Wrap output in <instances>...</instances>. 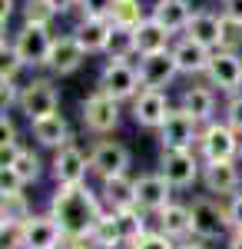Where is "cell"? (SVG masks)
Segmentation results:
<instances>
[{
  "mask_svg": "<svg viewBox=\"0 0 242 249\" xmlns=\"http://www.w3.org/2000/svg\"><path fill=\"white\" fill-rule=\"evenodd\" d=\"M50 216L60 223V230L67 239H86L93 232L96 219L103 216V206L96 199V193L86 183L76 186H60L50 199Z\"/></svg>",
  "mask_w": 242,
  "mask_h": 249,
  "instance_id": "1",
  "label": "cell"
},
{
  "mask_svg": "<svg viewBox=\"0 0 242 249\" xmlns=\"http://www.w3.org/2000/svg\"><path fill=\"white\" fill-rule=\"evenodd\" d=\"M189 216H192V236H196V239H203V243L223 239L225 232L232 230L229 206H223V203H219V199H212V196H199V199H192Z\"/></svg>",
  "mask_w": 242,
  "mask_h": 249,
  "instance_id": "2",
  "label": "cell"
},
{
  "mask_svg": "<svg viewBox=\"0 0 242 249\" xmlns=\"http://www.w3.org/2000/svg\"><path fill=\"white\" fill-rule=\"evenodd\" d=\"M53 40L56 37L50 34V23H23V30L14 40V50L23 60V67H47Z\"/></svg>",
  "mask_w": 242,
  "mask_h": 249,
  "instance_id": "3",
  "label": "cell"
},
{
  "mask_svg": "<svg viewBox=\"0 0 242 249\" xmlns=\"http://www.w3.org/2000/svg\"><path fill=\"white\" fill-rule=\"evenodd\" d=\"M100 90H106L110 96H116L120 103L133 100V96L143 90V80H139V67H133L126 60H106L103 70H100Z\"/></svg>",
  "mask_w": 242,
  "mask_h": 249,
  "instance_id": "4",
  "label": "cell"
},
{
  "mask_svg": "<svg viewBox=\"0 0 242 249\" xmlns=\"http://www.w3.org/2000/svg\"><path fill=\"white\" fill-rule=\"evenodd\" d=\"M80 116H83V126L90 133H113L120 126V100L96 87L93 93L83 100V113Z\"/></svg>",
  "mask_w": 242,
  "mask_h": 249,
  "instance_id": "5",
  "label": "cell"
},
{
  "mask_svg": "<svg viewBox=\"0 0 242 249\" xmlns=\"http://www.w3.org/2000/svg\"><path fill=\"white\" fill-rule=\"evenodd\" d=\"M17 107H20V113L34 123V120H40V116H50V113L60 110V93H56V87L47 77H37V80H30V83L20 90Z\"/></svg>",
  "mask_w": 242,
  "mask_h": 249,
  "instance_id": "6",
  "label": "cell"
},
{
  "mask_svg": "<svg viewBox=\"0 0 242 249\" xmlns=\"http://www.w3.org/2000/svg\"><path fill=\"white\" fill-rule=\"evenodd\" d=\"M156 133H159L163 150H192L199 143V120L179 107V110H169L166 123Z\"/></svg>",
  "mask_w": 242,
  "mask_h": 249,
  "instance_id": "7",
  "label": "cell"
},
{
  "mask_svg": "<svg viewBox=\"0 0 242 249\" xmlns=\"http://www.w3.org/2000/svg\"><path fill=\"white\" fill-rule=\"evenodd\" d=\"M199 153L203 160H236L242 153V140L239 133L229 126V123H209L203 133H199Z\"/></svg>",
  "mask_w": 242,
  "mask_h": 249,
  "instance_id": "8",
  "label": "cell"
},
{
  "mask_svg": "<svg viewBox=\"0 0 242 249\" xmlns=\"http://www.w3.org/2000/svg\"><path fill=\"white\" fill-rule=\"evenodd\" d=\"M159 173L173 183V190H189L196 179H203V163L192 150H163Z\"/></svg>",
  "mask_w": 242,
  "mask_h": 249,
  "instance_id": "9",
  "label": "cell"
},
{
  "mask_svg": "<svg viewBox=\"0 0 242 249\" xmlns=\"http://www.w3.org/2000/svg\"><path fill=\"white\" fill-rule=\"evenodd\" d=\"M206 80H209V87H219L223 93H239V87H242V57L236 53V50H225V47L212 50Z\"/></svg>",
  "mask_w": 242,
  "mask_h": 249,
  "instance_id": "10",
  "label": "cell"
},
{
  "mask_svg": "<svg viewBox=\"0 0 242 249\" xmlns=\"http://www.w3.org/2000/svg\"><path fill=\"white\" fill-rule=\"evenodd\" d=\"M169 96L166 90H149L143 87L139 93L133 96V120H136V126H143V130H159L163 123H166L169 116Z\"/></svg>",
  "mask_w": 242,
  "mask_h": 249,
  "instance_id": "11",
  "label": "cell"
},
{
  "mask_svg": "<svg viewBox=\"0 0 242 249\" xmlns=\"http://www.w3.org/2000/svg\"><path fill=\"white\" fill-rule=\"evenodd\" d=\"M179 77V63L173 50H156V53H139V80L149 90H166Z\"/></svg>",
  "mask_w": 242,
  "mask_h": 249,
  "instance_id": "12",
  "label": "cell"
},
{
  "mask_svg": "<svg viewBox=\"0 0 242 249\" xmlns=\"http://www.w3.org/2000/svg\"><path fill=\"white\" fill-rule=\"evenodd\" d=\"M63 230L53 216H30L23 226H20V243L23 249H60L63 246Z\"/></svg>",
  "mask_w": 242,
  "mask_h": 249,
  "instance_id": "13",
  "label": "cell"
},
{
  "mask_svg": "<svg viewBox=\"0 0 242 249\" xmlns=\"http://www.w3.org/2000/svg\"><path fill=\"white\" fill-rule=\"evenodd\" d=\"M86 173H90V156L80 153L73 143L60 146L53 156V179L56 186H76V183H86Z\"/></svg>",
  "mask_w": 242,
  "mask_h": 249,
  "instance_id": "14",
  "label": "cell"
},
{
  "mask_svg": "<svg viewBox=\"0 0 242 249\" xmlns=\"http://www.w3.org/2000/svg\"><path fill=\"white\" fill-rule=\"evenodd\" d=\"M130 166V150L123 143H113V140H100L90 153V173H96L100 179H110V176H120Z\"/></svg>",
  "mask_w": 242,
  "mask_h": 249,
  "instance_id": "15",
  "label": "cell"
},
{
  "mask_svg": "<svg viewBox=\"0 0 242 249\" xmlns=\"http://www.w3.org/2000/svg\"><path fill=\"white\" fill-rule=\"evenodd\" d=\"M83 60H86V50H83V43L70 34V37H56L53 40V50H50V57H47V70L56 73V77H70L76 73L80 67H83Z\"/></svg>",
  "mask_w": 242,
  "mask_h": 249,
  "instance_id": "16",
  "label": "cell"
},
{
  "mask_svg": "<svg viewBox=\"0 0 242 249\" xmlns=\"http://www.w3.org/2000/svg\"><path fill=\"white\" fill-rule=\"evenodd\" d=\"M173 203V183L163 173H149L136 179V206L143 213H159Z\"/></svg>",
  "mask_w": 242,
  "mask_h": 249,
  "instance_id": "17",
  "label": "cell"
},
{
  "mask_svg": "<svg viewBox=\"0 0 242 249\" xmlns=\"http://www.w3.org/2000/svg\"><path fill=\"white\" fill-rule=\"evenodd\" d=\"M203 186L216 196H232L239 190V170L232 160H203Z\"/></svg>",
  "mask_w": 242,
  "mask_h": 249,
  "instance_id": "18",
  "label": "cell"
},
{
  "mask_svg": "<svg viewBox=\"0 0 242 249\" xmlns=\"http://www.w3.org/2000/svg\"><path fill=\"white\" fill-rule=\"evenodd\" d=\"M173 57L179 63V73H189V77H199L209 70V60H212V50L199 43V40L192 37H183L176 47H173Z\"/></svg>",
  "mask_w": 242,
  "mask_h": 249,
  "instance_id": "19",
  "label": "cell"
},
{
  "mask_svg": "<svg viewBox=\"0 0 242 249\" xmlns=\"http://www.w3.org/2000/svg\"><path fill=\"white\" fill-rule=\"evenodd\" d=\"M223 27H225V17L223 14H212V10H196L192 20L186 27V37L206 43L209 50H219L223 47Z\"/></svg>",
  "mask_w": 242,
  "mask_h": 249,
  "instance_id": "20",
  "label": "cell"
},
{
  "mask_svg": "<svg viewBox=\"0 0 242 249\" xmlns=\"http://www.w3.org/2000/svg\"><path fill=\"white\" fill-rule=\"evenodd\" d=\"M110 30H113V20L110 17H83L73 27V37L83 43L86 53H106Z\"/></svg>",
  "mask_w": 242,
  "mask_h": 249,
  "instance_id": "21",
  "label": "cell"
},
{
  "mask_svg": "<svg viewBox=\"0 0 242 249\" xmlns=\"http://www.w3.org/2000/svg\"><path fill=\"white\" fill-rule=\"evenodd\" d=\"M149 17H156L169 34H179V30H186L189 20H192V3L189 0H156Z\"/></svg>",
  "mask_w": 242,
  "mask_h": 249,
  "instance_id": "22",
  "label": "cell"
},
{
  "mask_svg": "<svg viewBox=\"0 0 242 249\" xmlns=\"http://www.w3.org/2000/svg\"><path fill=\"white\" fill-rule=\"evenodd\" d=\"M30 126H34V140H37L40 146L60 150V146H67V143H70V126H67V120H63L60 113L40 116V120H34Z\"/></svg>",
  "mask_w": 242,
  "mask_h": 249,
  "instance_id": "23",
  "label": "cell"
},
{
  "mask_svg": "<svg viewBox=\"0 0 242 249\" xmlns=\"http://www.w3.org/2000/svg\"><path fill=\"white\" fill-rule=\"evenodd\" d=\"M179 107L192 113L199 123H212V113H216V93H212V87H186L183 96H179Z\"/></svg>",
  "mask_w": 242,
  "mask_h": 249,
  "instance_id": "24",
  "label": "cell"
},
{
  "mask_svg": "<svg viewBox=\"0 0 242 249\" xmlns=\"http://www.w3.org/2000/svg\"><path fill=\"white\" fill-rule=\"evenodd\" d=\"M103 203L110 210H130V206H136V179H130L126 173L103 179Z\"/></svg>",
  "mask_w": 242,
  "mask_h": 249,
  "instance_id": "25",
  "label": "cell"
},
{
  "mask_svg": "<svg viewBox=\"0 0 242 249\" xmlns=\"http://www.w3.org/2000/svg\"><path fill=\"white\" fill-rule=\"evenodd\" d=\"M169 34L156 17H143L136 23V50L139 53H156V50H169Z\"/></svg>",
  "mask_w": 242,
  "mask_h": 249,
  "instance_id": "26",
  "label": "cell"
},
{
  "mask_svg": "<svg viewBox=\"0 0 242 249\" xmlns=\"http://www.w3.org/2000/svg\"><path fill=\"white\" fill-rule=\"evenodd\" d=\"M156 219H159V230L173 236V239H186L192 236V216H189V206H179V203H169L163 210L156 213Z\"/></svg>",
  "mask_w": 242,
  "mask_h": 249,
  "instance_id": "27",
  "label": "cell"
},
{
  "mask_svg": "<svg viewBox=\"0 0 242 249\" xmlns=\"http://www.w3.org/2000/svg\"><path fill=\"white\" fill-rule=\"evenodd\" d=\"M90 243H93V249H116V246H126L123 243V232H120V223H116V213H103L100 219H96L93 232L86 236Z\"/></svg>",
  "mask_w": 242,
  "mask_h": 249,
  "instance_id": "28",
  "label": "cell"
},
{
  "mask_svg": "<svg viewBox=\"0 0 242 249\" xmlns=\"http://www.w3.org/2000/svg\"><path fill=\"white\" fill-rule=\"evenodd\" d=\"M133 53H139V50H136V27L113 23L110 40H106V57H113V60H126V57H133Z\"/></svg>",
  "mask_w": 242,
  "mask_h": 249,
  "instance_id": "29",
  "label": "cell"
},
{
  "mask_svg": "<svg viewBox=\"0 0 242 249\" xmlns=\"http://www.w3.org/2000/svg\"><path fill=\"white\" fill-rule=\"evenodd\" d=\"M116 213V223H120V232H123V243L133 246L146 230V213L139 210V206H130V210H113Z\"/></svg>",
  "mask_w": 242,
  "mask_h": 249,
  "instance_id": "30",
  "label": "cell"
},
{
  "mask_svg": "<svg viewBox=\"0 0 242 249\" xmlns=\"http://www.w3.org/2000/svg\"><path fill=\"white\" fill-rule=\"evenodd\" d=\"M34 213H30V199L23 196V193H3V199H0V219L3 223H17L23 226L27 219H30Z\"/></svg>",
  "mask_w": 242,
  "mask_h": 249,
  "instance_id": "31",
  "label": "cell"
},
{
  "mask_svg": "<svg viewBox=\"0 0 242 249\" xmlns=\"http://www.w3.org/2000/svg\"><path fill=\"white\" fill-rule=\"evenodd\" d=\"M113 23H123V27H136L143 20V7L139 0H113V10H110Z\"/></svg>",
  "mask_w": 242,
  "mask_h": 249,
  "instance_id": "32",
  "label": "cell"
},
{
  "mask_svg": "<svg viewBox=\"0 0 242 249\" xmlns=\"http://www.w3.org/2000/svg\"><path fill=\"white\" fill-rule=\"evenodd\" d=\"M10 166L20 173V179H23V183H34V179H40V156L34 153V150H20L17 160H14Z\"/></svg>",
  "mask_w": 242,
  "mask_h": 249,
  "instance_id": "33",
  "label": "cell"
},
{
  "mask_svg": "<svg viewBox=\"0 0 242 249\" xmlns=\"http://www.w3.org/2000/svg\"><path fill=\"white\" fill-rule=\"evenodd\" d=\"M56 14L47 0H27L23 3V23H50Z\"/></svg>",
  "mask_w": 242,
  "mask_h": 249,
  "instance_id": "34",
  "label": "cell"
},
{
  "mask_svg": "<svg viewBox=\"0 0 242 249\" xmlns=\"http://www.w3.org/2000/svg\"><path fill=\"white\" fill-rule=\"evenodd\" d=\"M20 70H23V60L17 57L14 43L7 47V40H3V57H0V80H17Z\"/></svg>",
  "mask_w": 242,
  "mask_h": 249,
  "instance_id": "35",
  "label": "cell"
},
{
  "mask_svg": "<svg viewBox=\"0 0 242 249\" xmlns=\"http://www.w3.org/2000/svg\"><path fill=\"white\" fill-rule=\"evenodd\" d=\"M176 246H179V243L159 230V232H143V236H139L130 249H176Z\"/></svg>",
  "mask_w": 242,
  "mask_h": 249,
  "instance_id": "36",
  "label": "cell"
},
{
  "mask_svg": "<svg viewBox=\"0 0 242 249\" xmlns=\"http://www.w3.org/2000/svg\"><path fill=\"white\" fill-rule=\"evenodd\" d=\"M225 123L242 136V90L229 96V103H225Z\"/></svg>",
  "mask_w": 242,
  "mask_h": 249,
  "instance_id": "37",
  "label": "cell"
},
{
  "mask_svg": "<svg viewBox=\"0 0 242 249\" xmlns=\"http://www.w3.org/2000/svg\"><path fill=\"white\" fill-rule=\"evenodd\" d=\"M83 7V17H110L113 0H76Z\"/></svg>",
  "mask_w": 242,
  "mask_h": 249,
  "instance_id": "38",
  "label": "cell"
},
{
  "mask_svg": "<svg viewBox=\"0 0 242 249\" xmlns=\"http://www.w3.org/2000/svg\"><path fill=\"white\" fill-rule=\"evenodd\" d=\"M23 186V179H20V173L14 166H3L0 170V193H17Z\"/></svg>",
  "mask_w": 242,
  "mask_h": 249,
  "instance_id": "39",
  "label": "cell"
},
{
  "mask_svg": "<svg viewBox=\"0 0 242 249\" xmlns=\"http://www.w3.org/2000/svg\"><path fill=\"white\" fill-rule=\"evenodd\" d=\"M223 17H225V14H223ZM239 30H242L239 23H232V20L225 17V27H223V47H225V50H236V47L242 43V34H239Z\"/></svg>",
  "mask_w": 242,
  "mask_h": 249,
  "instance_id": "40",
  "label": "cell"
},
{
  "mask_svg": "<svg viewBox=\"0 0 242 249\" xmlns=\"http://www.w3.org/2000/svg\"><path fill=\"white\" fill-rule=\"evenodd\" d=\"M0 100H3V110L14 107L20 100V90H17V80H0Z\"/></svg>",
  "mask_w": 242,
  "mask_h": 249,
  "instance_id": "41",
  "label": "cell"
},
{
  "mask_svg": "<svg viewBox=\"0 0 242 249\" xmlns=\"http://www.w3.org/2000/svg\"><path fill=\"white\" fill-rule=\"evenodd\" d=\"M229 219H232V230H242V193H232L229 199Z\"/></svg>",
  "mask_w": 242,
  "mask_h": 249,
  "instance_id": "42",
  "label": "cell"
},
{
  "mask_svg": "<svg viewBox=\"0 0 242 249\" xmlns=\"http://www.w3.org/2000/svg\"><path fill=\"white\" fill-rule=\"evenodd\" d=\"M0 143H17V126H14V120L7 116V110H3V116H0Z\"/></svg>",
  "mask_w": 242,
  "mask_h": 249,
  "instance_id": "43",
  "label": "cell"
},
{
  "mask_svg": "<svg viewBox=\"0 0 242 249\" xmlns=\"http://www.w3.org/2000/svg\"><path fill=\"white\" fill-rule=\"evenodd\" d=\"M223 14L242 27V0H223Z\"/></svg>",
  "mask_w": 242,
  "mask_h": 249,
  "instance_id": "44",
  "label": "cell"
},
{
  "mask_svg": "<svg viewBox=\"0 0 242 249\" xmlns=\"http://www.w3.org/2000/svg\"><path fill=\"white\" fill-rule=\"evenodd\" d=\"M14 14V0H0V20H3V30H7V20Z\"/></svg>",
  "mask_w": 242,
  "mask_h": 249,
  "instance_id": "45",
  "label": "cell"
},
{
  "mask_svg": "<svg viewBox=\"0 0 242 249\" xmlns=\"http://www.w3.org/2000/svg\"><path fill=\"white\" fill-rule=\"evenodd\" d=\"M47 3H50V7H53V14H67V10H70V7H73L76 0H47Z\"/></svg>",
  "mask_w": 242,
  "mask_h": 249,
  "instance_id": "46",
  "label": "cell"
},
{
  "mask_svg": "<svg viewBox=\"0 0 242 249\" xmlns=\"http://www.w3.org/2000/svg\"><path fill=\"white\" fill-rule=\"evenodd\" d=\"M229 249H242V230H232V239H229Z\"/></svg>",
  "mask_w": 242,
  "mask_h": 249,
  "instance_id": "47",
  "label": "cell"
},
{
  "mask_svg": "<svg viewBox=\"0 0 242 249\" xmlns=\"http://www.w3.org/2000/svg\"><path fill=\"white\" fill-rule=\"evenodd\" d=\"M176 249H206V246H203V239H199V243H192V239H189V243H179Z\"/></svg>",
  "mask_w": 242,
  "mask_h": 249,
  "instance_id": "48",
  "label": "cell"
},
{
  "mask_svg": "<svg viewBox=\"0 0 242 249\" xmlns=\"http://www.w3.org/2000/svg\"><path fill=\"white\" fill-rule=\"evenodd\" d=\"M239 156H242V153H239Z\"/></svg>",
  "mask_w": 242,
  "mask_h": 249,
  "instance_id": "49",
  "label": "cell"
}]
</instances>
